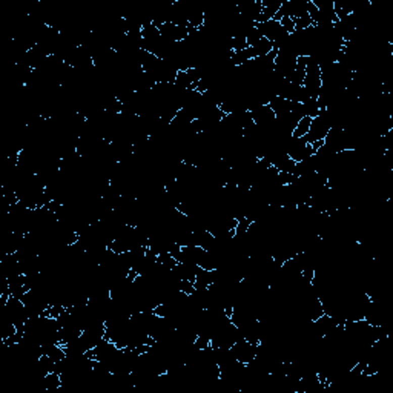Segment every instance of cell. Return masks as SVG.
Instances as JSON below:
<instances>
[{
  "label": "cell",
  "instance_id": "cell-4",
  "mask_svg": "<svg viewBox=\"0 0 393 393\" xmlns=\"http://www.w3.org/2000/svg\"><path fill=\"white\" fill-rule=\"evenodd\" d=\"M43 388L50 393H54L62 388V376L57 372H51L43 378Z\"/></svg>",
  "mask_w": 393,
  "mask_h": 393
},
{
  "label": "cell",
  "instance_id": "cell-5",
  "mask_svg": "<svg viewBox=\"0 0 393 393\" xmlns=\"http://www.w3.org/2000/svg\"><path fill=\"white\" fill-rule=\"evenodd\" d=\"M310 123H312V117L304 115L303 119L298 120L297 126L293 128L292 137H293V138H303V137H306L307 132H309V128H310Z\"/></svg>",
  "mask_w": 393,
  "mask_h": 393
},
{
  "label": "cell",
  "instance_id": "cell-7",
  "mask_svg": "<svg viewBox=\"0 0 393 393\" xmlns=\"http://www.w3.org/2000/svg\"><path fill=\"white\" fill-rule=\"evenodd\" d=\"M280 25H281V28L284 29L286 34L290 35V34L295 32V22H293L292 17H283V19L280 20Z\"/></svg>",
  "mask_w": 393,
  "mask_h": 393
},
{
  "label": "cell",
  "instance_id": "cell-3",
  "mask_svg": "<svg viewBox=\"0 0 393 393\" xmlns=\"http://www.w3.org/2000/svg\"><path fill=\"white\" fill-rule=\"evenodd\" d=\"M229 350H230V355L233 357V360H237L241 364H251L257 357L258 344H252L248 339L240 338Z\"/></svg>",
  "mask_w": 393,
  "mask_h": 393
},
{
  "label": "cell",
  "instance_id": "cell-6",
  "mask_svg": "<svg viewBox=\"0 0 393 393\" xmlns=\"http://www.w3.org/2000/svg\"><path fill=\"white\" fill-rule=\"evenodd\" d=\"M251 48L254 50L255 57H264V56H267V54L273 50V43L269 42L266 37H261L260 40H258L254 46H251Z\"/></svg>",
  "mask_w": 393,
  "mask_h": 393
},
{
  "label": "cell",
  "instance_id": "cell-1",
  "mask_svg": "<svg viewBox=\"0 0 393 393\" xmlns=\"http://www.w3.org/2000/svg\"><path fill=\"white\" fill-rule=\"evenodd\" d=\"M323 86V78H321V68L317 63L315 59H309L307 68H306V75L303 80V88L309 94V97L317 99L320 94V89Z\"/></svg>",
  "mask_w": 393,
  "mask_h": 393
},
{
  "label": "cell",
  "instance_id": "cell-2",
  "mask_svg": "<svg viewBox=\"0 0 393 393\" xmlns=\"http://www.w3.org/2000/svg\"><path fill=\"white\" fill-rule=\"evenodd\" d=\"M286 154L289 155V159H292L295 163H301L310 157L315 155L312 144L307 143L304 138H293L290 137L286 143Z\"/></svg>",
  "mask_w": 393,
  "mask_h": 393
}]
</instances>
